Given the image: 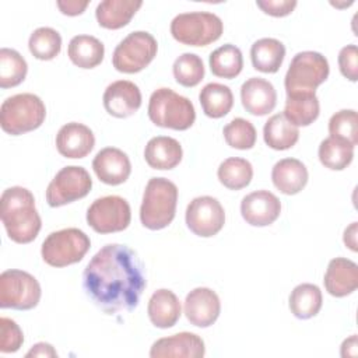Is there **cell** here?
<instances>
[{"mask_svg": "<svg viewBox=\"0 0 358 358\" xmlns=\"http://www.w3.org/2000/svg\"><path fill=\"white\" fill-rule=\"evenodd\" d=\"M172 71L178 84L192 88L203 80L204 64L201 57L196 53H183L175 60Z\"/></svg>", "mask_w": 358, "mask_h": 358, "instance_id": "8d00e7d4", "label": "cell"}, {"mask_svg": "<svg viewBox=\"0 0 358 358\" xmlns=\"http://www.w3.org/2000/svg\"><path fill=\"white\" fill-rule=\"evenodd\" d=\"M281 213V201L268 190H256L246 194L241 201L243 220L253 227H267L273 224Z\"/></svg>", "mask_w": 358, "mask_h": 358, "instance_id": "5bb4252c", "label": "cell"}, {"mask_svg": "<svg viewBox=\"0 0 358 358\" xmlns=\"http://www.w3.org/2000/svg\"><path fill=\"white\" fill-rule=\"evenodd\" d=\"M358 224L357 222H352L350 227L345 228L344 231V243L345 246H348L352 252H357L358 250V246H357V232H358Z\"/></svg>", "mask_w": 358, "mask_h": 358, "instance_id": "f6af8a7d", "label": "cell"}, {"mask_svg": "<svg viewBox=\"0 0 358 358\" xmlns=\"http://www.w3.org/2000/svg\"><path fill=\"white\" fill-rule=\"evenodd\" d=\"M38 280L22 270H6L0 275V306L17 310H29L41 299Z\"/></svg>", "mask_w": 358, "mask_h": 358, "instance_id": "30bf717a", "label": "cell"}, {"mask_svg": "<svg viewBox=\"0 0 358 358\" xmlns=\"http://www.w3.org/2000/svg\"><path fill=\"white\" fill-rule=\"evenodd\" d=\"M178 187L166 178H151L145 186L140 207L141 224L158 231L168 227L176 213Z\"/></svg>", "mask_w": 358, "mask_h": 358, "instance_id": "3957f363", "label": "cell"}, {"mask_svg": "<svg viewBox=\"0 0 358 358\" xmlns=\"http://www.w3.org/2000/svg\"><path fill=\"white\" fill-rule=\"evenodd\" d=\"M28 64L25 59L14 49H0V87L13 88L20 85L27 76Z\"/></svg>", "mask_w": 358, "mask_h": 358, "instance_id": "836d02e7", "label": "cell"}, {"mask_svg": "<svg viewBox=\"0 0 358 358\" xmlns=\"http://www.w3.org/2000/svg\"><path fill=\"white\" fill-rule=\"evenodd\" d=\"M95 145L92 130L77 122H70L60 127L56 134V148L66 158H84Z\"/></svg>", "mask_w": 358, "mask_h": 358, "instance_id": "d6986e66", "label": "cell"}, {"mask_svg": "<svg viewBox=\"0 0 358 358\" xmlns=\"http://www.w3.org/2000/svg\"><path fill=\"white\" fill-rule=\"evenodd\" d=\"M308 169L296 158H284L275 162L271 171L274 186L284 194H296L308 183Z\"/></svg>", "mask_w": 358, "mask_h": 358, "instance_id": "603a6c76", "label": "cell"}, {"mask_svg": "<svg viewBox=\"0 0 358 358\" xmlns=\"http://www.w3.org/2000/svg\"><path fill=\"white\" fill-rule=\"evenodd\" d=\"M59 10L64 14V15H78L81 13H84V10L87 8V6L90 4V1H77V0H67V1H57L56 3Z\"/></svg>", "mask_w": 358, "mask_h": 358, "instance_id": "7bdbcfd3", "label": "cell"}, {"mask_svg": "<svg viewBox=\"0 0 358 358\" xmlns=\"http://www.w3.org/2000/svg\"><path fill=\"white\" fill-rule=\"evenodd\" d=\"M0 218L8 238L17 243L32 242L42 227L41 215L35 207V197L22 186H13L3 192Z\"/></svg>", "mask_w": 358, "mask_h": 358, "instance_id": "7a4b0ae2", "label": "cell"}, {"mask_svg": "<svg viewBox=\"0 0 358 358\" xmlns=\"http://www.w3.org/2000/svg\"><path fill=\"white\" fill-rule=\"evenodd\" d=\"M225 224V211L221 203L211 196L193 199L186 208V225L197 236L217 235Z\"/></svg>", "mask_w": 358, "mask_h": 358, "instance_id": "4fadbf2b", "label": "cell"}, {"mask_svg": "<svg viewBox=\"0 0 358 358\" xmlns=\"http://www.w3.org/2000/svg\"><path fill=\"white\" fill-rule=\"evenodd\" d=\"M241 101L250 115L264 116L275 108L277 92L270 81L260 77H252L241 87Z\"/></svg>", "mask_w": 358, "mask_h": 358, "instance_id": "ffe728a7", "label": "cell"}, {"mask_svg": "<svg viewBox=\"0 0 358 358\" xmlns=\"http://www.w3.org/2000/svg\"><path fill=\"white\" fill-rule=\"evenodd\" d=\"M102 99L105 110L119 119L134 115L141 106L140 88L129 80H117L109 84Z\"/></svg>", "mask_w": 358, "mask_h": 358, "instance_id": "9a60e30c", "label": "cell"}, {"mask_svg": "<svg viewBox=\"0 0 358 358\" xmlns=\"http://www.w3.org/2000/svg\"><path fill=\"white\" fill-rule=\"evenodd\" d=\"M27 357H57V352L50 344L38 343L27 352Z\"/></svg>", "mask_w": 358, "mask_h": 358, "instance_id": "ee69618b", "label": "cell"}, {"mask_svg": "<svg viewBox=\"0 0 358 358\" xmlns=\"http://www.w3.org/2000/svg\"><path fill=\"white\" fill-rule=\"evenodd\" d=\"M221 312V302L215 291L207 287L192 289L185 299V315L197 327H208L215 323Z\"/></svg>", "mask_w": 358, "mask_h": 358, "instance_id": "2e32d148", "label": "cell"}, {"mask_svg": "<svg viewBox=\"0 0 358 358\" xmlns=\"http://www.w3.org/2000/svg\"><path fill=\"white\" fill-rule=\"evenodd\" d=\"M45 117L43 101L31 92L8 96L0 106V126L3 131L11 136H20L41 127Z\"/></svg>", "mask_w": 358, "mask_h": 358, "instance_id": "277c9868", "label": "cell"}, {"mask_svg": "<svg viewBox=\"0 0 358 358\" xmlns=\"http://www.w3.org/2000/svg\"><path fill=\"white\" fill-rule=\"evenodd\" d=\"M324 288L336 298L352 294L358 287V266L345 257H336L329 262L324 273Z\"/></svg>", "mask_w": 358, "mask_h": 358, "instance_id": "44dd1931", "label": "cell"}, {"mask_svg": "<svg viewBox=\"0 0 358 358\" xmlns=\"http://www.w3.org/2000/svg\"><path fill=\"white\" fill-rule=\"evenodd\" d=\"M317 154L322 165L331 171H343L354 158V147L333 137H327L320 143Z\"/></svg>", "mask_w": 358, "mask_h": 358, "instance_id": "e575fe53", "label": "cell"}, {"mask_svg": "<svg viewBox=\"0 0 358 358\" xmlns=\"http://www.w3.org/2000/svg\"><path fill=\"white\" fill-rule=\"evenodd\" d=\"M141 6L143 1L134 0H103L96 6L95 17L102 28L119 29L130 22Z\"/></svg>", "mask_w": 358, "mask_h": 358, "instance_id": "d4e9b609", "label": "cell"}, {"mask_svg": "<svg viewBox=\"0 0 358 358\" xmlns=\"http://www.w3.org/2000/svg\"><path fill=\"white\" fill-rule=\"evenodd\" d=\"M158 43L155 38L145 31L129 34L113 50V67L126 74H134L145 69L157 56Z\"/></svg>", "mask_w": 358, "mask_h": 358, "instance_id": "9c48e42d", "label": "cell"}, {"mask_svg": "<svg viewBox=\"0 0 358 358\" xmlns=\"http://www.w3.org/2000/svg\"><path fill=\"white\" fill-rule=\"evenodd\" d=\"M130 220V206L120 196L99 197L87 210V222L98 234L120 232L129 227Z\"/></svg>", "mask_w": 358, "mask_h": 358, "instance_id": "7c38bea8", "label": "cell"}, {"mask_svg": "<svg viewBox=\"0 0 358 358\" xmlns=\"http://www.w3.org/2000/svg\"><path fill=\"white\" fill-rule=\"evenodd\" d=\"M264 143L273 150H288L294 147L299 138V130L292 124L284 113L273 115L263 127Z\"/></svg>", "mask_w": 358, "mask_h": 358, "instance_id": "83f0119b", "label": "cell"}, {"mask_svg": "<svg viewBox=\"0 0 358 358\" xmlns=\"http://www.w3.org/2000/svg\"><path fill=\"white\" fill-rule=\"evenodd\" d=\"M224 24L213 13L193 11L178 14L171 22L172 36L189 46H207L222 35Z\"/></svg>", "mask_w": 358, "mask_h": 358, "instance_id": "52a82bcc", "label": "cell"}, {"mask_svg": "<svg viewBox=\"0 0 358 358\" xmlns=\"http://www.w3.org/2000/svg\"><path fill=\"white\" fill-rule=\"evenodd\" d=\"M256 6L271 17H285L296 7L295 0H257Z\"/></svg>", "mask_w": 358, "mask_h": 358, "instance_id": "b9f144b4", "label": "cell"}, {"mask_svg": "<svg viewBox=\"0 0 358 358\" xmlns=\"http://www.w3.org/2000/svg\"><path fill=\"white\" fill-rule=\"evenodd\" d=\"M329 73V62L322 53L313 50L296 53L284 80L287 95L315 94L316 88L327 80Z\"/></svg>", "mask_w": 358, "mask_h": 358, "instance_id": "8992f818", "label": "cell"}, {"mask_svg": "<svg viewBox=\"0 0 358 358\" xmlns=\"http://www.w3.org/2000/svg\"><path fill=\"white\" fill-rule=\"evenodd\" d=\"M285 57V46L274 38H262L250 48V60L262 73H277Z\"/></svg>", "mask_w": 358, "mask_h": 358, "instance_id": "4316f807", "label": "cell"}, {"mask_svg": "<svg viewBox=\"0 0 358 358\" xmlns=\"http://www.w3.org/2000/svg\"><path fill=\"white\" fill-rule=\"evenodd\" d=\"M357 334H352L350 338L344 340L341 344V357H357L358 354Z\"/></svg>", "mask_w": 358, "mask_h": 358, "instance_id": "bcb514c9", "label": "cell"}, {"mask_svg": "<svg viewBox=\"0 0 358 358\" xmlns=\"http://www.w3.org/2000/svg\"><path fill=\"white\" fill-rule=\"evenodd\" d=\"M227 144L236 150H250L256 143L255 126L242 117L232 119L222 130Z\"/></svg>", "mask_w": 358, "mask_h": 358, "instance_id": "f35d334b", "label": "cell"}, {"mask_svg": "<svg viewBox=\"0 0 358 358\" xmlns=\"http://www.w3.org/2000/svg\"><path fill=\"white\" fill-rule=\"evenodd\" d=\"M338 69L341 74L350 80H358V49L357 45H347L338 53Z\"/></svg>", "mask_w": 358, "mask_h": 358, "instance_id": "60d3db41", "label": "cell"}, {"mask_svg": "<svg viewBox=\"0 0 358 358\" xmlns=\"http://www.w3.org/2000/svg\"><path fill=\"white\" fill-rule=\"evenodd\" d=\"M92 169L98 179L106 185L116 186L124 183L131 172V164L126 152L115 147L98 151L92 161Z\"/></svg>", "mask_w": 358, "mask_h": 358, "instance_id": "e0dca14e", "label": "cell"}, {"mask_svg": "<svg viewBox=\"0 0 358 358\" xmlns=\"http://www.w3.org/2000/svg\"><path fill=\"white\" fill-rule=\"evenodd\" d=\"M206 354L204 341L200 336L189 331H182L169 337L157 340L151 350V358H200Z\"/></svg>", "mask_w": 358, "mask_h": 358, "instance_id": "ac0fdd59", "label": "cell"}, {"mask_svg": "<svg viewBox=\"0 0 358 358\" xmlns=\"http://www.w3.org/2000/svg\"><path fill=\"white\" fill-rule=\"evenodd\" d=\"M208 62L211 73L214 76L228 80L239 76L243 67V57L241 49L231 43L222 45L211 52Z\"/></svg>", "mask_w": 358, "mask_h": 358, "instance_id": "1f68e13d", "label": "cell"}, {"mask_svg": "<svg viewBox=\"0 0 358 358\" xmlns=\"http://www.w3.org/2000/svg\"><path fill=\"white\" fill-rule=\"evenodd\" d=\"M67 55L80 69H94L103 60V43L92 35H76L69 42Z\"/></svg>", "mask_w": 358, "mask_h": 358, "instance_id": "484cf974", "label": "cell"}, {"mask_svg": "<svg viewBox=\"0 0 358 358\" xmlns=\"http://www.w3.org/2000/svg\"><path fill=\"white\" fill-rule=\"evenodd\" d=\"M145 285L144 266L137 253L126 245L102 246L83 273L87 296L108 315L133 310Z\"/></svg>", "mask_w": 358, "mask_h": 358, "instance_id": "6da1fadb", "label": "cell"}, {"mask_svg": "<svg viewBox=\"0 0 358 358\" xmlns=\"http://www.w3.org/2000/svg\"><path fill=\"white\" fill-rule=\"evenodd\" d=\"M28 48L34 57L39 60H52L60 53L62 36L50 27H41L31 34Z\"/></svg>", "mask_w": 358, "mask_h": 358, "instance_id": "d590c367", "label": "cell"}, {"mask_svg": "<svg viewBox=\"0 0 358 358\" xmlns=\"http://www.w3.org/2000/svg\"><path fill=\"white\" fill-rule=\"evenodd\" d=\"M24 343V334L20 326L8 317L0 319V351L4 354L15 352Z\"/></svg>", "mask_w": 358, "mask_h": 358, "instance_id": "ab89813d", "label": "cell"}, {"mask_svg": "<svg viewBox=\"0 0 358 358\" xmlns=\"http://www.w3.org/2000/svg\"><path fill=\"white\" fill-rule=\"evenodd\" d=\"M320 112L319 99L315 94H296L287 95L284 115L285 117L298 126H309L313 123Z\"/></svg>", "mask_w": 358, "mask_h": 358, "instance_id": "4dcf8cb0", "label": "cell"}, {"mask_svg": "<svg viewBox=\"0 0 358 358\" xmlns=\"http://www.w3.org/2000/svg\"><path fill=\"white\" fill-rule=\"evenodd\" d=\"M147 312L151 323L155 327L169 329L179 320L182 308L178 296L171 289L161 288L151 295Z\"/></svg>", "mask_w": 358, "mask_h": 358, "instance_id": "cb8c5ba5", "label": "cell"}, {"mask_svg": "<svg viewBox=\"0 0 358 358\" xmlns=\"http://www.w3.org/2000/svg\"><path fill=\"white\" fill-rule=\"evenodd\" d=\"M199 101L206 116L220 119L232 109L234 95L229 87L224 84L208 83L201 88Z\"/></svg>", "mask_w": 358, "mask_h": 358, "instance_id": "f1b7e54d", "label": "cell"}, {"mask_svg": "<svg viewBox=\"0 0 358 358\" xmlns=\"http://www.w3.org/2000/svg\"><path fill=\"white\" fill-rule=\"evenodd\" d=\"M217 176L221 185L227 189L241 190L250 183L253 178V168L248 159L231 157L220 164Z\"/></svg>", "mask_w": 358, "mask_h": 358, "instance_id": "d6a6232c", "label": "cell"}, {"mask_svg": "<svg viewBox=\"0 0 358 358\" xmlns=\"http://www.w3.org/2000/svg\"><path fill=\"white\" fill-rule=\"evenodd\" d=\"M322 291L317 285L303 282L296 285L289 295V309L298 319H310L316 316L322 308Z\"/></svg>", "mask_w": 358, "mask_h": 358, "instance_id": "f546056e", "label": "cell"}, {"mask_svg": "<svg viewBox=\"0 0 358 358\" xmlns=\"http://www.w3.org/2000/svg\"><path fill=\"white\" fill-rule=\"evenodd\" d=\"M88 235L78 228H64L48 235L42 243L41 255L52 267H66L83 260L90 250Z\"/></svg>", "mask_w": 358, "mask_h": 358, "instance_id": "ba28073f", "label": "cell"}, {"mask_svg": "<svg viewBox=\"0 0 358 358\" xmlns=\"http://www.w3.org/2000/svg\"><path fill=\"white\" fill-rule=\"evenodd\" d=\"M182 157L183 151L180 143L168 136L152 137L144 148L145 162L152 169H173L176 165H179Z\"/></svg>", "mask_w": 358, "mask_h": 358, "instance_id": "7402d4cb", "label": "cell"}, {"mask_svg": "<svg viewBox=\"0 0 358 358\" xmlns=\"http://www.w3.org/2000/svg\"><path fill=\"white\" fill-rule=\"evenodd\" d=\"M330 137L344 141L352 147L358 140V116L354 109H341L329 120Z\"/></svg>", "mask_w": 358, "mask_h": 358, "instance_id": "74e56055", "label": "cell"}, {"mask_svg": "<svg viewBox=\"0 0 358 358\" xmlns=\"http://www.w3.org/2000/svg\"><path fill=\"white\" fill-rule=\"evenodd\" d=\"M148 117L158 127L187 130L196 120V110L189 98L171 88H158L150 96Z\"/></svg>", "mask_w": 358, "mask_h": 358, "instance_id": "5b68a950", "label": "cell"}, {"mask_svg": "<svg viewBox=\"0 0 358 358\" xmlns=\"http://www.w3.org/2000/svg\"><path fill=\"white\" fill-rule=\"evenodd\" d=\"M92 187V179L85 168L70 165L62 168L46 189L50 207H60L85 197Z\"/></svg>", "mask_w": 358, "mask_h": 358, "instance_id": "8fae6325", "label": "cell"}]
</instances>
